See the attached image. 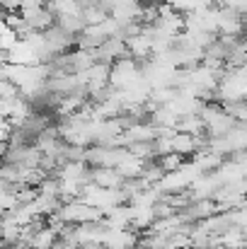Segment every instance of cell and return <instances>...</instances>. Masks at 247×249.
I'll return each mask as SVG.
<instances>
[{
    "label": "cell",
    "mask_w": 247,
    "mask_h": 249,
    "mask_svg": "<svg viewBox=\"0 0 247 249\" xmlns=\"http://www.w3.org/2000/svg\"><path fill=\"white\" fill-rule=\"evenodd\" d=\"M19 39H17V34H15V29H10V27H5L2 32H0V51H10L15 44H17Z\"/></svg>",
    "instance_id": "cell-12"
},
{
    "label": "cell",
    "mask_w": 247,
    "mask_h": 249,
    "mask_svg": "<svg viewBox=\"0 0 247 249\" xmlns=\"http://www.w3.org/2000/svg\"><path fill=\"white\" fill-rule=\"evenodd\" d=\"M56 237H58V235H56V232H54V230H51L46 223H44V225H41V228H39V230L32 235V240H29V247H34V249H49L51 245H54V242H56Z\"/></svg>",
    "instance_id": "cell-9"
},
{
    "label": "cell",
    "mask_w": 247,
    "mask_h": 249,
    "mask_svg": "<svg viewBox=\"0 0 247 249\" xmlns=\"http://www.w3.org/2000/svg\"><path fill=\"white\" fill-rule=\"evenodd\" d=\"M143 167H146V160H141V158H136V155L126 153V155L119 160V165L114 167V169H116L124 179H136V177H141Z\"/></svg>",
    "instance_id": "cell-7"
},
{
    "label": "cell",
    "mask_w": 247,
    "mask_h": 249,
    "mask_svg": "<svg viewBox=\"0 0 247 249\" xmlns=\"http://www.w3.org/2000/svg\"><path fill=\"white\" fill-rule=\"evenodd\" d=\"M174 131H182V133H189V136H204V121H201L199 114H187V116L177 119Z\"/></svg>",
    "instance_id": "cell-8"
},
{
    "label": "cell",
    "mask_w": 247,
    "mask_h": 249,
    "mask_svg": "<svg viewBox=\"0 0 247 249\" xmlns=\"http://www.w3.org/2000/svg\"><path fill=\"white\" fill-rule=\"evenodd\" d=\"M170 148H172V153H179V155L189 158V155L196 153V136H189V133L174 131V133L170 136Z\"/></svg>",
    "instance_id": "cell-6"
},
{
    "label": "cell",
    "mask_w": 247,
    "mask_h": 249,
    "mask_svg": "<svg viewBox=\"0 0 247 249\" xmlns=\"http://www.w3.org/2000/svg\"><path fill=\"white\" fill-rule=\"evenodd\" d=\"M19 94V87L5 78H0V99H10V97H17Z\"/></svg>",
    "instance_id": "cell-13"
},
{
    "label": "cell",
    "mask_w": 247,
    "mask_h": 249,
    "mask_svg": "<svg viewBox=\"0 0 247 249\" xmlns=\"http://www.w3.org/2000/svg\"><path fill=\"white\" fill-rule=\"evenodd\" d=\"M12 131H15V126H12L7 119H2V116H0V141H5V143H7V141H10V136H12Z\"/></svg>",
    "instance_id": "cell-14"
},
{
    "label": "cell",
    "mask_w": 247,
    "mask_h": 249,
    "mask_svg": "<svg viewBox=\"0 0 247 249\" xmlns=\"http://www.w3.org/2000/svg\"><path fill=\"white\" fill-rule=\"evenodd\" d=\"M184 160H187V158L179 155V153H165V155H158V158H155V162L163 167V172H174V169H179Z\"/></svg>",
    "instance_id": "cell-10"
},
{
    "label": "cell",
    "mask_w": 247,
    "mask_h": 249,
    "mask_svg": "<svg viewBox=\"0 0 247 249\" xmlns=\"http://www.w3.org/2000/svg\"><path fill=\"white\" fill-rule=\"evenodd\" d=\"M95 51V61H102V63H114V61H119V58H124L126 56V46H124V39H119V36H109V39H104L99 46H95L92 49Z\"/></svg>",
    "instance_id": "cell-2"
},
{
    "label": "cell",
    "mask_w": 247,
    "mask_h": 249,
    "mask_svg": "<svg viewBox=\"0 0 247 249\" xmlns=\"http://www.w3.org/2000/svg\"><path fill=\"white\" fill-rule=\"evenodd\" d=\"M7 63H15V66H37V63H39V56H37V51H34L24 39H19V41L7 51Z\"/></svg>",
    "instance_id": "cell-5"
},
{
    "label": "cell",
    "mask_w": 247,
    "mask_h": 249,
    "mask_svg": "<svg viewBox=\"0 0 247 249\" xmlns=\"http://www.w3.org/2000/svg\"><path fill=\"white\" fill-rule=\"evenodd\" d=\"M151 44H153V36H148L146 32H138L133 36H126L124 39V46H126V56H131L133 61H148L151 58Z\"/></svg>",
    "instance_id": "cell-3"
},
{
    "label": "cell",
    "mask_w": 247,
    "mask_h": 249,
    "mask_svg": "<svg viewBox=\"0 0 247 249\" xmlns=\"http://www.w3.org/2000/svg\"><path fill=\"white\" fill-rule=\"evenodd\" d=\"M223 111L230 116V119H235V121H247V107H245V99H238V102H226L223 104Z\"/></svg>",
    "instance_id": "cell-11"
},
{
    "label": "cell",
    "mask_w": 247,
    "mask_h": 249,
    "mask_svg": "<svg viewBox=\"0 0 247 249\" xmlns=\"http://www.w3.org/2000/svg\"><path fill=\"white\" fill-rule=\"evenodd\" d=\"M138 78H141V63L133 61L131 56H124V58H119V61H114L109 66L107 83H109L112 89H124L131 83H136Z\"/></svg>",
    "instance_id": "cell-1"
},
{
    "label": "cell",
    "mask_w": 247,
    "mask_h": 249,
    "mask_svg": "<svg viewBox=\"0 0 247 249\" xmlns=\"http://www.w3.org/2000/svg\"><path fill=\"white\" fill-rule=\"evenodd\" d=\"M90 181L102 189H121L124 177L114 167H90Z\"/></svg>",
    "instance_id": "cell-4"
}]
</instances>
